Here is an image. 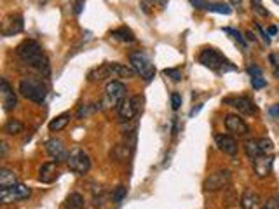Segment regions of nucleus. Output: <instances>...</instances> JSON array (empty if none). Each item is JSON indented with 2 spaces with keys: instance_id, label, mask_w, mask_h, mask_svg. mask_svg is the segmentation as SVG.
Returning a JSON list of instances; mask_svg holds the SVG:
<instances>
[{
  "instance_id": "5",
  "label": "nucleus",
  "mask_w": 279,
  "mask_h": 209,
  "mask_svg": "<svg viewBox=\"0 0 279 209\" xmlns=\"http://www.w3.org/2000/svg\"><path fill=\"white\" fill-rule=\"evenodd\" d=\"M67 162H68L70 171H72V173H75V174H79V176L86 174L87 171L91 169V159L82 148H73L72 152L68 153Z\"/></svg>"
},
{
  "instance_id": "43",
  "label": "nucleus",
  "mask_w": 279,
  "mask_h": 209,
  "mask_svg": "<svg viewBox=\"0 0 279 209\" xmlns=\"http://www.w3.org/2000/svg\"><path fill=\"white\" fill-rule=\"evenodd\" d=\"M201 108H203V105H199V107H197V108H194V110H192V112H190V117H194V115H196V114H197V112H199V110H201Z\"/></svg>"
},
{
  "instance_id": "19",
  "label": "nucleus",
  "mask_w": 279,
  "mask_h": 209,
  "mask_svg": "<svg viewBox=\"0 0 279 209\" xmlns=\"http://www.w3.org/2000/svg\"><path fill=\"white\" fill-rule=\"evenodd\" d=\"M260 195L257 194L255 190H244L243 197H241V208L243 209H257L260 206Z\"/></svg>"
},
{
  "instance_id": "9",
  "label": "nucleus",
  "mask_w": 279,
  "mask_h": 209,
  "mask_svg": "<svg viewBox=\"0 0 279 209\" xmlns=\"http://www.w3.org/2000/svg\"><path fill=\"white\" fill-rule=\"evenodd\" d=\"M223 101H225L227 105H230V107H234L237 112H241V114H244V115H255L258 112L257 105H255L250 98H246V96H239V98H225Z\"/></svg>"
},
{
  "instance_id": "20",
  "label": "nucleus",
  "mask_w": 279,
  "mask_h": 209,
  "mask_svg": "<svg viewBox=\"0 0 279 209\" xmlns=\"http://www.w3.org/2000/svg\"><path fill=\"white\" fill-rule=\"evenodd\" d=\"M18 174L14 171L7 169V167H2L0 169V188H7V187H14L18 185Z\"/></svg>"
},
{
  "instance_id": "36",
  "label": "nucleus",
  "mask_w": 279,
  "mask_h": 209,
  "mask_svg": "<svg viewBox=\"0 0 279 209\" xmlns=\"http://www.w3.org/2000/svg\"><path fill=\"white\" fill-rule=\"evenodd\" d=\"M133 105H135V110H136V114H138L140 110H141V103H143V98L141 96H133Z\"/></svg>"
},
{
  "instance_id": "37",
  "label": "nucleus",
  "mask_w": 279,
  "mask_h": 209,
  "mask_svg": "<svg viewBox=\"0 0 279 209\" xmlns=\"http://www.w3.org/2000/svg\"><path fill=\"white\" fill-rule=\"evenodd\" d=\"M190 4L196 9H208V5H209L206 0H190Z\"/></svg>"
},
{
  "instance_id": "18",
  "label": "nucleus",
  "mask_w": 279,
  "mask_h": 209,
  "mask_svg": "<svg viewBox=\"0 0 279 209\" xmlns=\"http://www.w3.org/2000/svg\"><path fill=\"white\" fill-rule=\"evenodd\" d=\"M108 77H112L110 63L100 65V67L93 68V70L87 73V78H89V82H100V80H105V78H108Z\"/></svg>"
},
{
  "instance_id": "16",
  "label": "nucleus",
  "mask_w": 279,
  "mask_h": 209,
  "mask_svg": "<svg viewBox=\"0 0 279 209\" xmlns=\"http://www.w3.org/2000/svg\"><path fill=\"white\" fill-rule=\"evenodd\" d=\"M58 162L56 160H53V162H46L40 166L39 169V180L42 181V183H53L54 180L58 178Z\"/></svg>"
},
{
  "instance_id": "22",
  "label": "nucleus",
  "mask_w": 279,
  "mask_h": 209,
  "mask_svg": "<svg viewBox=\"0 0 279 209\" xmlns=\"http://www.w3.org/2000/svg\"><path fill=\"white\" fill-rule=\"evenodd\" d=\"M112 68V77H126V78H133L136 75L135 68L133 67H126L121 63H110Z\"/></svg>"
},
{
  "instance_id": "42",
  "label": "nucleus",
  "mask_w": 279,
  "mask_h": 209,
  "mask_svg": "<svg viewBox=\"0 0 279 209\" xmlns=\"http://www.w3.org/2000/svg\"><path fill=\"white\" fill-rule=\"evenodd\" d=\"M267 33L269 35H276V33H278V28H276V26H269Z\"/></svg>"
},
{
  "instance_id": "45",
  "label": "nucleus",
  "mask_w": 279,
  "mask_h": 209,
  "mask_svg": "<svg viewBox=\"0 0 279 209\" xmlns=\"http://www.w3.org/2000/svg\"><path fill=\"white\" fill-rule=\"evenodd\" d=\"M246 37H248V39H250V40H255V35H253V33H251V32H248V33H246Z\"/></svg>"
},
{
  "instance_id": "17",
  "label": "nucleus",
  "mask_w": 279,
  "mask_h": 209,
  "mask_svg": "<svg viewBox=\"0 0 279 209\" xmlns=\"http://www.w3.org/2000/svg\"><path fill=\"white\" fill-rule=\"evenodd\" d=\"M117 112H119V117H121V121H131L133 117L136 115V110H135V105H133V99L131 98H124L121 103H119L117 107Z\"/></svg>"
},
{
  "instance_id": "13",
  "label": "nucleus",
  "mask_w": 279,
  "mask_h": 209,
  "mask_svg": "<svg viewBox=\"0 0 279 209\" xmlns=\"http://www.w3.org/2000/svg\"><path fill=\"white\" fill-rule=\"evenodd\" d=\"M23 16L21 14H9L7 18L2 21V33L5 37L16 35V33L23 32Z\"/></svg>"
},
{
  "instance_id": "10",
  "label": "nucleus",
  "mask_w": 279,
  "mask_h": 209,
  "mask_svg": "<svg viewBox=\"0 0 279 209\" xmlns=\"http://www.w3.org/2000/svg\"><path fill=\"white\" fill-rule=\"evenodd\" d=\"M0 92H2V103H4V110L11 112L18 107V98H16L14 91H12L11 84L7 82V78H2L0 80Z\"/></svg>"
},
{
  "instance_id": "44",
  "label": "nucleus",
  "mask_w": 279,
  "mask_h": 209,
  "mask_svg": "<svg viewBox=\"0 0 279 209\" xmlns=\"http://www.w3.org/2000/svg\"><path fill=\"white\" fill-rule=\"evenodd\" d=\"M251 4H253V7H257V5H262V0H251Z\"/></svg>"
},
{
  "instance_id": "32",
  "label": "nucleus",
  "mask_w": 279,
  "mask_h": 209,
  "mask_svg": "<svg viewBox=\"0 0 279 209\" xmlns=\"http://www.w3.org/2000/svg\"><path fill=\"white\" fill-rule=\"evenodd\" d=\"M164 75H168V77H171L175 82L182 80V71H180L178 68H166V70H164Z\"/></svg>"
},
{
  "instance_id": "27",
  "label": "nucleus",
  "mask_w": 279,
  "mask_h": 209,
  "mask_svg": "<svg viewBox=\"0 0 279 209\" xmlns=\"http://www.w3.org/2000/svg\"><path fill=\"white\" fill-rule=\"evenodd\" d=\"M208 11L218 12V14H230V12H232V7H230L229 4L218 2V4H209V5H208Z\"/></svg>"
},
{
  "instance_id": "38",
  "label": "nucleus",
  "mask_w": 279,
  "mask_h": 209,
  "mask_svg": "<svg viewBox=\"0 0 279 209\" xmlns=\"http://www.w3.org/2000/svg\"><path fill=\"white\" fill-rule=\"evenodd\" d=\"M255 28H257V32L260 33V37H262V39H264V42H265V44H271V37H269L267 33H265L264 30H262V26L258 25V23H257V25H255Z\"/></svg>"
},
{
  "instance_id": "34",
  "label": "nucleus",
  "mask_w": 279,
  "mask_h": 209,
  "mask_svg": "<svg viewBox=\"0 0 279 209\" xmlns=\"http://www.w3.org/2000/svg\"><path fill=\"white\" fill-rule=\"evenodd\" d=\"M171 107H173V110H178V108L182 107V96H180L178 92H173L171 94Z\"/></svg>"
},
{
  "instance_id": "35",
  "label": "nucleus",
  "mask_w": 279,
  "mask_h": 209,
  "mask_svg": "<svg viewBox=\"0 0 279 209\" xmlns=\"http://www.w3.org/2000/svg\"><path fill=\"white\" fill-rule=\"evenodd\" d=\"M265 78L264 77H251V85H253L255 89H262V87H265Z\"/></svg>"
},
{
  "instance_id": "4",
  "label": "nucleus",
  "mask_w": 279,
  "mask_h": 209,
  "mask_svg": "<svg viewBox=\"0 0 279 209\" xmlns=\"http://www.w3.org/2000/svg\"><path fill=\"white\" fill-rule=\"evenodd\" d=\"M129 63H131V67L135 68L136 73L143 77V80L150 82L152 78L155 77L154 65L150 63V60H148V58L145 56L143 53H140V51H136V53H131V54H129Z\"/></svg>"
},
{
  "instance_id": "12",
  "label": "nucleus",
  "mask_w": 279,
  "mask_h": 209,
  "mask_svg": "<svg viewBox=\"0 0 279 209\" xmlns=\"http://www.w3.org/2000/svg\"><path fill=\"white\" fill-rule=\"evenodd\" d=\"M225 128H227V131L236 136H246L248 133H250V128H248L246 122H244L239 115H234V114L225 117Z\"/></svg>"
},
{
  "instance_id": "30",
  "label": "nucleus",
  "mask_w": 279,
  "mask_h": 209,
  "mask_svg": "<svg viewBox=\"0 0 279 209\" xmlns=\"http://www.w3.org/2000/svg\"><path fill=\"white\" fill-rule=\"evenodd\" d=\"M223 32H225V33H230V35H232V39H234V40H237V42H239V46H241V47H246V40L243 39V35H241V33L237 32V30H232V28H223Z\"/></svg>"
},
{
  "instance_id": "26",
  "label": "nucleus",
  "mask_w": 279,
  "mask_h": 209,
  "mask_svg": "<svg viewBox=\"0 0 279 209\" xmlns=\"http://www.w3.org/2000/svg\"><path fill=\"white\" fill-rule=\"evenodd\" d=\"M244 150H246V155L250 157L251 160L257 159L258 155H262L260 146H258V139H248L246 145H244Z\"/></svg>"
},
{
  "instance_id": "7",
  "label": "nucleus",
  "mask_w": 279,
  "mask_h": 209,
  "mask_svg": "<svg viewBox=\"0 0 279 209\" xmlns=\"http://www.w3.org/2000/svg\"><path fill=\"white\" fill-rule=\"evenodd\" d=\"M230 183V171L229 169H220L216 173L209 174L204 180V190L206 192H218L222 188H225Z\"/></svg>"
},
{
  "instance_id": "8",
  "label": "nucleus",
  "mask_w": 279,
  "mask_h": 209,
  "mask_svg": "<svg viewBox=\"0 0 279 209\" xmlns=\"http://www.w3.org/2000/svg\"><path fill=\"white\" fill-rule=\"evenodd\" d=\"M105 96L112 107H119V103L126 98V85L119 80H112L105 87Z\"/></svg>"
},
{
  "instance_id": "28",
  "label": "nucleus",
  "mask_w": 279,
  "mask_h": 209,
  "mask_svg": "<svg viewBox=\"0 0 279 209\" xmlns=\"http://www.w3.org/2000/svg\"><path fill=\"white\" fill-rule=\"evenodd\" d=\"M258 146H260L262 153H272V150H274V143H272L269 138H260V139H258Z\"/></svg>"
},
{
  "instance_id": "29",
  "label": "nucleus",
  "mask_w": 279,
  "mask_h": 209,
  "mask_svg": "<svg viewBox=\"0 0 279 209\" xmlns=\"http://www.w3.org/2000/svg\"><path fill=\"white\" fill-rule=\"evenodd\" d=\"M124 197H126V187L124 185H119L114 190V194H112V201H114L115 204H121V202L124 201Z\"/></svg>"
},
{
  "instance_id": "25",
  "label": "nucleus",
  "mask_w": 279,
  "mask_h": 209,
  "mask_svg": "<svg viewBox=\"0 0 279 209\" xmlns=\"http://www.w3.org/2000/svg\"><path fill=\"white\" fill-rule=\"evenodd\" d=\"M23 129H25V126H23V122H19L18 119H9L4 126V133H7V135H11V136H16V135H19V133H23Z\"/></svg>"
},
{
  "instance_id": "14",
  "label": "nucleus",
  "mask_w": 279,
  "mask_h": 209,
  "mask_svg": "<svg viewBox=\"0 0 279 209\" xmlns=\"http://www.w3.org/2000/svg\"><path fill=\"white\" fill-rule=\"evenodd\" d=\"M46 150L47 153H49L51 157H53L56 162H60V160H68V153H67V148H65L63 141L58 138H51L46 141Z\"/></svg>"
},
{
  "instance_id": "6",
  "label": "nucleus",
  "mask_w": 279,
  "mask_h": 209,
  "mask_svg": "<svg viewBox=\"0 0 279 209\" xmlns=\"http://www.w3.org/2000/svg\"><path fill=\"white\" fill-rule=\"evenodd\" d=\"M30 195H32V190L23 183H18L14 187L0 188V202L2 204H12V202L25 201Z\"/></svg>"
},
{
  "instance_id": "11",
  "label": "nucleus",
  "mask_w": 279,
  "mask_h": 209,
  "mask_svg": "<svg viewBox=\"0 0 279 209\" xmlns=\"http://www.w3.org/2000/svg\"><path fill=\"white\" fill-rule=\"evenodd\" d=\"M272 166H274V159L271 153H262L257 159H253V171L258 178H265L271 174Z\"/></svg>"
},
{
  "instance_id": "33",
  "label": "nucleus",
  "mask_w": 279,
  "mask_h": 209,
  "mask_svg": "<svg viewBox=\"0 0 279 209\" xmlns=\"http://www.w3.org/2000/svg\"><path fill=\"white\" fill-rule=\"evenodd\" d=\"M262 209H279V197H278V195H274V197L269 199Z\"/></svg>"
},
{
  "instance_id": "3",
  "label": "nucleus",
  "mask_w": 279,
  "mask_h": 209,
  "mask_svg": "<svg viewBox=\"0 0 279 209\" xmlns=\"http://www.w3.org/2000/svg\"><path fill=\"white\" fill-rule=\"evenodd\" d=\"M199 63L203 65V67L209 68V70H215V71L234 70V67L229 63V60H227L222 53H218L216 49H213V47H206V49L201 51Z\"/></svg>"
},
{
  "instance_id": "39",
  "label": "nucleus",
  "mask_w": 279,
  "mask_h": 209,
  "mask_svg": "<svg viewBox=\"0 0 279 209\" xmlns=\"http://www.w3.org/2000/svg\"><path fill=\"white\" fill-rule=\"evenodd\" d=\"M248 73H250L251 77H262V68L260 67H250L248 68Z\"/></svg>"
},
{
  "instance_id": "31",
  "label": "nucleus",
  "mask_w": 279,
  "mask_h": 209,
  "mask_svg": "<svg viewBox=\"0 0 279 209\" xmlns=\"http://www.w3.org/2000/svg\"><path fill=\"white\" fill-rule=\"evenodd\" d=\"M93 201L96 208H101V206H103V190H101L100 187H96L93 190Z\"/></svg>"
},
{
  "instance_id": "2",
  "label": "nucleus",
  "mask_w": 279,
  "mask_h": 209,
  "mask_svg": "<svg viewBox=\"0 0 279 209\" xmlns=\"http://www.w3.org/2000/svg\"><path fill=\"white\" fill-rule=\"evenodd\" d=\"M47 91H49L47 84L40 77L30 75V77L21 78V82H19V92H21V96H25L26 99H30L33 103H42L47 96Z\"/></svg>"
},
{
  "instance_id": "46",
  "label": "nucleus",
  "mask_w": 279,
  "mask_h": 209,
  "mask_svg": "<svg viewBox=\"0 0 279 209\" xmlns=\"http://www.w3.org/2000/svg\"><path fill=\"white\" fill-rule=\"evenodd\" d=\"M5 146H7V145H5V143H2V157L5 155Z\"/></svg>"
},
{
  "instance_id": "47",
  "label": "nucleus",
  "mask_w": 279,
  "mask_h": 209,
  "mask_svg": "<svg viewBox=\"0 0 279 209\" xmlns=\"http://www.w3.org/2000/svg\"><path fill=\"white\" fill-rule=\"evenodd\" d=\"M274 2H276V4H279V0H274Z\"/></svg>"
},
{
  "instance_id": "21",
  "label": "nucleus",
  "mask_w": 279,
  "mask_h": 209,
  "mask_svg": "<svg viewBox=\"0 0 279 209\" xmlns=\"http://www.w3.org/2000/svg\"><path fill=\"white\" fill-rule=\"evenodd\" d=\"M72 121V114L70 112H65V114L58 115V117H54L53 121L49 122V131H61V129H65L68 126V122Z\"/></svg>"
},
{
  "instance_id": "41",
  "label": "nucleus",
  "mask_w": 279,
  "mask_h": 209,
  "mask_svg": "<svg viewBox=\"0 0 279 209\" xmlns=\"http://www.w3.org/2000/svg\"><path fill=\"white\" fill-rule=\"evenodd\" d=\"M271 114L276 115V117H279V105H276V107L271 108Z\"/></svg>"
},
{
  "instance_id": "23",
  "label": "nucleus",
  "mask_w": 279,
  "mask_h": 209,
  "mask_svg": "<svg viewBox=\"0 0 279 209\" xmlns=\"http://www.w3.org/2000/svg\"><path fill=\"white\" fill-rule=\"evenodd\" d=\"M84 204H86V201H84L82 195L72 192L65 201V209H84Z\"/></svg>"
},
{
  "instance_id": "24",
  "label": "nucleus",
  "mask_w": 279,
  "mask_h": 209,
  "mask_svg": "<svg viewBox=\"0 0 279 209\" xmlns=\"http://www.w3.org/2000/svg\"><path fill=\"white\" fill-rule=\"evenodd\" d=\"M110 35L117 40H122V42H135L136 40L135 33H133L128 26H121V28L114 30V32H110Z\"/></svg>"
},
{
  "instance_id": "40",
  "label": "nucleus",
  "mask_w": 279,
  "mask_h": 209,
  "mask_svg": "<svg viewBox=\"0 0 279 209\" xmlns=\"http://www.w3.org/2000/svg\"><path fill=\"white\" fill-rule=\"evenodd\" d=\"M82 5H84V0H77V4H75V14H80V11H82Z\"/></svg>"
},
{
  "instance_id": "1",
  "label": "nucleus",
  "mask_w": 279,
  "mask_h": 209,
  "mask_svg": "<svg viewBox=\"0 0 279 209\" xmlns=\"http://www.w3.org/2000/svg\"><path fill=\"white\" fill-rule=\"evenodd\" d=\"M16 54L21 61H25L26 65H30L32 68H35L42 77H49L51 75V65L47 56L44 54L42 47L39 46V42L35 40H25L18 46Z\"/></svg>"
},
{
  "instance_id": "15",
  "label": "nucleus",
  "mask_w": 279,
  "mask_h": 209,
  "mask_svg": "<svg viewBox=\"0 0 279 209\" xmlns=\"http://www.w3.org/2000/svg\"><path fill=\"white\" fill-rule=\"evenodd\" d=\"M215 141H216V146L220 148V152L227 153V155H230V157L237 155L239 146H237L236 138H232V136H229V135H216Z\"/></svg>"
}]
</instances>
